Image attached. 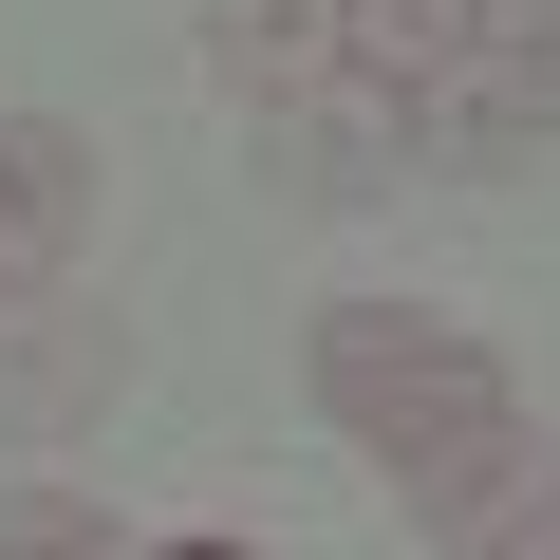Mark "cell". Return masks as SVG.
<instances>
[{
  "instance_id": "1",
  "label": "cell",
  "mask_w": 560,
  "mask_h": 560,
  "mask_svg": "<svg viewBox=\"0 0 560 560\" xmlns=\"http://www.w3.org/2000/svg\"><path fill=\"white\" fill-rule=\"evenodd\" d=\"M300 393H318L337 448H374V486L430 467V448H523V393H504V355L448 300H318L300 318Z\"/></svg>"
},
{
  "instance_id": "2",
  "label": "cell",
  "mask_w": 560,
  "mask_h": 560,
  "mask_svg": "<svg viewBox=\"0 0 560 560\" xmlns=\"http://www.w3.org/2000/svg\"><path fill=\"white\" fill-rule=\"evenodd\" d=\"M243 150H261L280 206H393V187H430V94L337 57V75H300L280 113H243Z\"/></svg>"
},
{
  "instance_id": "3",
  "label": "cell",
  "mask_w": 560,
  "mask_h": 560,
  "mask_svg": "<svg viewBox=\"0 0 560 560\" xmlns=\"http://www.w3.org/2000/svg\"><path fill=\"white\" fill-rule=\"evenodd\" d=\"M560 150V0H467V57L430 75V187H504Z\"/></svg>"
},
{
  "instance_id": "4",
  "label": "cell",
  "mask_w": 560,
  "mask_h": 560,
  "mask_svg": "<svg viewBox=\"0 0 560 560\" xmlns=\"http://www.w3.org/2000/svg\"><path fill=\"white\" fill-rule=\"evenodd\" d=\"M131 393V318L94 280H0V448H75Z\"/></svg>"
},
{
  "instance_id": "5",
  "label": "cell",
  "mask_w": 560,
  "mask_h": 560,
  "mask_svg": "<svg viewBox=\"0 0 560 560\" xmlns=\"http://www.w3.org/2000/svg\"><path fill=\"white\" fill-rule=\"evenodd\" d=\"M94 206H113V150L75 113H0V280H75Z\"/></svg>"
},
{
  "instance_id": "6",
  "label": "cell",
  "mask_w": 560,
  "mask_h": 560,
  "mask_svg": "<svg viewBox=\"0 0 560 560\" xmlns=\"http://www.w3.org/2000/svg\"><path fill=\"white\" fill-rule=\"evenodd\" d=\"M206 75L224 113H280L300 75H337V0H206Z\"/></svg>"
},
{
  "instance_id": "7",
  "label": "cell",
  "mask_w": 560,
  "mask_h": 560,
  "mask_svg": "<svg viewBox=\"0 0 560 560\" xmlns=\"http://www.w3.org/2000/svg\"><path fill=\"white\" fill-rule=\"evenodd\" d=\"M337 57H355V75H411V94H430V75L467 57V0H337Z\"/></svg>"
},
{
  "instance_id": "8",
  "label": "cell",
  "mask_w": 560,
  "mask_h": 560,
  "mask_svg": "<svg viewBox=\"0 0 560 560\" xmlns=\"http://www.w3.org/2000/svg\"><path fill=\"white\" fill-rule=\"evenodd\" d=\"M0 560H131V523L94 486H0Z\"/></svg>"
},
{
  "instance_id": "9",
  "label": "cell",
  "mask_w": 560,
  "mask_h": 560,
  "mask_svg": "<svg viewBox=\"0 0 560 560\" xmlns=\"http://www.w3.org/2000/svg\"><path fill=\"white\" fill-rule=\"evenodd\" d=\"M467 560H560V467H523V486L467 523Z\"/></svg>"
}]
</instances>
